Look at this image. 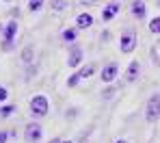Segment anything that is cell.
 <instances>
[{
	"mask_svg": "<svg viewBox=\"0 0 160 143\" xmlns=\"http://www.w3.org/2000/svg\"><path fill=\"white\" fill-rule=\"evenodd\" d=\"M158 117H160V93H154V95L149 98V102H147L145 119H147L149 124H154V121H158Z\"/></svg>",
	"mask_w": 160,
	"mask_h": 143,
	"instance_id": "1",
	"label": "cell"
},
{
	"mask_svg": "<svg viewBox=\"0 0 160 143\" xmlns=\"http://www.w3.org/2000/svg\"><path fill=\"white\" fill-rule=\"evenodd\" d=\"M30 113L35 117H43L48 113V98L46 95H35L30 100Z\"/></svg>",
	"mask_w": 160,
	"mask_h": 143,
	"instance_id": "2",
	"label": "cell"
},
{
	"mask_svg": "<svg viewBox=\"0 0 160 143\" xmlns=\"http://www.w3.org/2000/svg\"><path fill=\"white\" fill-rule=\"evenodd\" d=\"M41 139V126L39 124H28L26 126V141L35 143Z\"/></svg>",
	"mask_w": 160,
	"mask_h": 143,
	"instance_id": "3",
	"label": "cell"
},
{
	"mask_svg": "<svg viewBox=\"0 0 160 143\" xmlns=\"http://www.w3.org/2000/svg\"><path fill=\"white\" fill-rule=\"evenodd\" d=\"M119 48H121V52H132L134 48H136V39H134L132 33H128V35H123V37H121Z\"/></svg>",
	"mask_w": 160,
	"mask_h": 143,
	"instance_id": "4",
	"label": "cell"
},
{
	"mask_svg": "<svg viewBox=\"0 0 160 143\" xmlns=\"http://www.w3.org/2000/svg\"><path fill=\"white\" fill-rule=\"evenodd\" d=\"M15 33H18V22H9V24H7V28H4V48H9V46H11V41H13Z\"/></svg>",
	"mask_w": 160,
	"mask_h": 143,
	"instance_id": "5",
	"label": "cell"
},
{
	"mask_svg": "<svg viewBox=\"0 0 160 143\" xmlns=\"http://www.w3.org/2000/svg\"><path fill=\"white\" fill-rule=\"evenodd\" d=\"M115 76H117V63H110V65H106L102 69V80L104 83H112Z\"/></svg>",
	"mask_w": 160,
	"mask_h": 143,
	"instance_id": "6",
	"label": "cell"
},
{
	"mask_svg": "<svg viewBox=\"0 0 160 143\" xmlns=\"http://www.w3.org/2000/svg\"><path fill=\"white\" fill-rule=\"evenodd\" d=\"M80 61H82V50H80L78 46H74L72 52H69V59H67V65L76 67V65H80Z\"/></svg>",
	"mask_w": 160,
	"mask_h": 143,
	"instance_id": "7",
	"label": "cell"
},
{
	"mask_svg": "<svg viewBox=\"0 0 160 143\" xmlns=\"http://www.w3.org/2000/svg\"><path fill=\"white\" fill-rule=\"evenodd\" d=\"M117 13H119V4H115V2H112V4H108L106 9L102 11V20H104V22H108V20H112Z\"/></svg>",
	"mask_w": 160,
	"mask_h": 143,
	"instance_id": "8",
	"label": "cell"
},
{
	"mask_svg": "<svg viewBox=\"0 0 160 143\" xmlns=\"http://www.w3.org/2000/svg\"><path fill=\"white\" fill-rule=\"evenodd\" d=\"M132 15H134V18H138V20L145 18V4H143V2H138V0H134V2H132Z\"/></svg>",
	"mask_w": 160,
	"mask_h": 143,
	"instance_id": "9",
	"label": "cell"
},
{
	"mask_svg": "<svg viewBox=\"0 0 160 143\" xmlns=\"http://www.w3.org/2000/svg\"><path fill=\"white\" fill-rule=\"evenodd\" d=\"M76 22H78V28H89L93 24V18H91V13H80Z\"/></svg>",
	"mask_w": 160,
	"mask_h": 143,
	"instance_id": "10",
	"label": "cell"
},
{
	"mask_svg": "<svg viewBox=\"0 0 160 143\" xmlns=\"http://www.w3.org/2000/svg\"><path fill=\"white\" fill-rule=\"evenodd\" d=\"M93 72H95V65H93V63H89L87 67H82V69L78 72V76H80V78H89Z\"/></svg>",
	"mask_w": 160,
	"mask_h": 143,
	"instance_id": "11",
	"label": "cell"
},
{
	"mask_svg": "<svg viewBox=\"0 0 160 143\" xmlns=\"http://www.w3.org/2000/svg\"><path fill=\"white\" fill-rule=\"evenodd\" d=\"M136 74H138V61H132L130 67H128V80H134Z\"/></svg>",
	"mask_w": 160,
	"mask_h": 143,
	"instance_id": "12",
	"label": "cell"
},
{
	"mask_svg": "<svg viewBox=\"0 0 160 143\" xmlns=\"http://www.w3.org/2000/svg\"><path fill=\"white\" fill-rule=\"evenodd\" d=\"M149 30H152L154 35H158V33H160V18H154V20L149 22Z\"/></svg>",
	"mask_w": 160,
	"mask_h": 143,
	"instance_id": "13",
	"label": "cell"
},
{
	"mask_svg": "<svg viewBox=\"0 0 160 143\" xmlns=\"http://www.w3.org/2000/svg\"><path fill=\"white\" fill-rule=\"evenodd\" d=\"M63 39H65V41H74V39H76V30L74 28L63 30Z\"/></svg>",
	"mask_w": 160,
	"mask_h": 143,
	"instance_id": "14",
	"label": "cell"
},
{
	"mask_svg": "<svg viewBox=\"0 0 160 143\" xmlns=\"http://www.w3.org/2000/svg\"><path fill=\"white\" fill-rule=\"evenodd\" d=\"M41 4H43V0H30V2H28V9H30V11H39Z\"/></svg>",
	"mask_w": 160,
	"mask_h": 143,
	"instance_id": "15",
	"label": "cell"
},
{
	"mask_svg": "<svg viewBox=\"0 0 160 143\" xmlns=\"http://www.w3.org/2000/svg\"><path fill=\"white\" fill-rule=\"evenodd\" d=\"M11 113H13V106H9V104L0 109V115H2V117H7V115H11Z\"/></svg>",
	"mask_w": 160,
	"mask_h": 143,
	"instance_id": "16",
	"label": "cell"
},
{
	"mask_svg": "<svg viewBox=\"0 0 160 143\" xmlns=\"http://www.w3.org/2000/svg\"><path fill=\"white\" fill-rule=\"evenodd\" d=\"M78 80H80V76H78V74H74V76H72V78L67 80V87H74L76 83H78Z\"/></svg>",
	"mask_w": 160,
	"mask_h": 143,
	"instance_id": "17",
	"label": "cell"
},
{
	"mask_svg": "<svg viewBox=\"0 0 160 143\" xmlns=\"http://www.w3.org/2000/svg\"><path fill=\"white\" fill-rule=\"evenodd\" d=\"M63 7H65L63 0H54V9H56V11H63Z\"/></svg>",
	"mask_w": 160,
	"mask_h": 143,
	"instance_id": "18",
	"label": "cell"
},
{
	"mask_svg": "<svg viewBox=\"0 0 160 143\" xmlns=\"http://www.w3.org/2000/svg\"><path fill=\"white\" fill-rule=\"evenodd\" d=\"M30 52H32V48H26V50H24V54H22V57H24V61H30Z\"/></svg>",
	"mask_w": 160,
	"mask_h": 143,
	"instance_id": "19",
	"label": "cell"
},
{
	"mask_svg": "<svg viewBox=\"0 0 160 143\" xmlns=\"http://www.w3.org/2000/svg\"><path fill=\"white\" fill-rule=\"evenodd\" d=\"M7 95H9V93H7V89H4V87H0V102H2V100H7Z\"/></svg>",
	"mask_w": 160,
	"mask_h": 143,
	"instance_id": "20",
	"label": "cell"
},
{
	"mask_svg": "<svg viewBox=\"0 0 160 143\" xmlns=\"http://www.w3.org/2000/svg\"><path fill=\"white\" fill-rule=\"evenodd\" d=\"M7 137H9V135H7L4 130H0V143H7Z\"/></svg>",
	"mask_w": 160,
	"mask_h": 143,
	"instance_id": "21",
	"label": "cell"
},
{
	"mask_svg": "<svg viewBox=\"0 0 160 143\" xmlns=\"http://www.w3.org/2000/svg\"><path fill=\"white\" fill-rule=\"evenodd\" d=\"M115 143H126V141H123V139H119V141H115Z\"/></svg>",
	"mask_w": 160,
	"mask_h": 143,
	"instance_id": "22",
	"label": "cell"
},
{
	"mask_svg": "<svg viewBox=\"0 0 160 143\" xmlns=\"http://www.w3.org/2000/svg\"><path fill=\"white\" fill-rule=\"evenodd\" d=\"M61 143H72V141H61Z\"/></svg>",
	"mask_w": 160,
	"mask_h": 143,
	"instance_id": "23",
	"label": "cell"
},
{
	"mask_svg": "<svg viewBox=\"0 0 160 143\" xmlns=\"http://www.w3.org/2000/svg\"><path fill=\"white\" fill-rule=\"evenodd\" d=\"M7 2H11V0H7Z\"/></svg>",
	"mask_w": 160,
	"mask_h": 143,
	"instance_id": "24",
	"label": "cell"
}]
</instances>
